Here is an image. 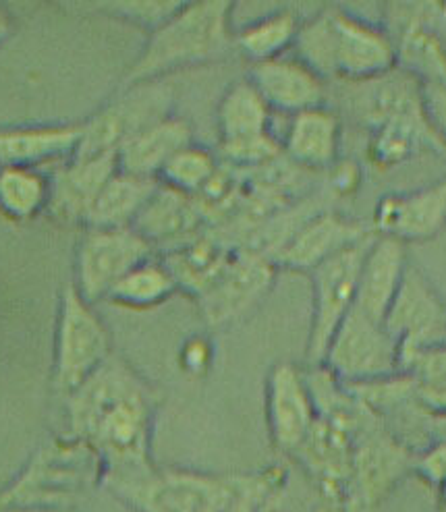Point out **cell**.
Returning a JSON list of instances; mask_svg holds the SVG:
<instances>
[{
	"mask_svg": "<svg viewBox=\"0 0 446 512\" xmlns=\"http://www.w3.org/2000/svg\"><path fill=\"white\" fill-rule=\"evenodd\" d=\"M154 415V390L115 353L67 396L69 436L96 454L104 483L154 467L150 459Z\"/></svg>",
	"mask_w": 446,
	"mask_h": 512,
	"instance_id": "1",
	"label": "cell"
},
{
	"mask_svg": "<svg viewBox=\"0 0 446 512\" xmlns=\"http://www.w3.org/2000/svg\"><path fill=\"white\" fill-rule=\"evenodd\" d=\"M235 3L195 0L148 34L144 48L129 65L121 88L162 81L166 75L227 61L235 52Z\"/></svg>",
	"mask_w": 446,
	"mask_h": 512,
	"instance_id": "2",
	"label": "cell"
},
{
	"mask_svg": "<svg viewBox=\"0 0 446 512\" xmlns=\"http://www.w3.org/2000/svg\"><path fill=\"white\" fill-rule=\"evenodd\" d=\"M293 54L328 83H359L397 67L395 46L382 25L341 5H326L301 23Z\"/></svg>",
	"mask_w": 446,
	"mask_h": 512,
	"instance_id": "3",
	"label": "cell"
},
{
	"mask_svg": "<svg viewBox=\"0 0 446 512\" xmlns=\"http://www.w3.org/2000/svg\"><path fill=\"white\" fill-rule=\"evenodd\" d=\"M113 357V336L83 301L73 284H65L59 299L52 349V386L65 398L86 384Z\"/></svg>",
	"mask_w": 446,
	"mask_h": 512,
	"instance_id": "4",
	"label": "cell"
},
{
	"mask_svg": "<svg viewBox=\"0 0 446 512\" xmlns=\"http://www.w3.org/2000/svg\"><path fill=\"white\" fill-rule=\"evenodd\" d=\"M106 486L139 512H227L235 494L229 479L156 467Z\"/></svg>",
	"mask_w": 446,
	"mask_h": 512,
	"instance_id": "5",
	"label": "cell"
},
{
	"mask_svg": "<svg viewBox=\"0 0 446 512\" xmlns=\"http://www.w3.org/2000/svg\"><path fill=\"white\" fill-rule=\"evenodd\" d=\"M169 115H173V92L162 81L121 88L81 123V141L75 156H119L125 141Z\"/></svg>",
	"mask_w": 446,
	"mask_h": 512,
	"instance_id": "6",
	"label": "cell"
},
{
	"mask_svg": "<svg viewBox=\"0 0 446 512\" xmlns=\"http://www.w3.org/2000/svg\"><path fill=\"white\" fill-rule=\"evenodd\" d=\"M156 258L154 247L133 229H83L73 260V289L96 305L135 266Z\"/></svg>",
	"mask_w": 446,
	"mask_h": 512,
	"instance_id": "7",
	"label": "cell"
},
{
	"mask_svg": "<svg viewBox=\"0 0 446 512\" xmlns=\"http://www.w3.org/2000/svg\"><path fill=\"white\" fill-rule=\"evenodd\" d=\"M322 365L345 386L376 382L399 374V347L378 322L359 309H351L334 332Z\"/></svg>",
	"mask_w": 446,
	"mask_h": 512,
	"instance_id": "8",
	"label": "cell"
},
{
	"mask_svg": "<svg viewBox=\"0 0 446 512\" xmlns=\"http://www.w3.org/2000/svg\"><path fill=\"white\" fill-rule=\"evenodd\" d=\"M374 235L332 255L330 260L322 262L310 272L314 301L308 347H305V357H308L310 367L322 365L334 332L339 330L349 311L355 307L361 262H364V255Z\"/></svg>",
	"mask_w": 446,
	"mask_h": 512,
	"instance_id": "9",
	"label": "cell"
},
{
	"mask_svg": "<svg viewBox=\"0 0 446 512\" xmlns=\"http://www.w3.org/2000/svg\"><path fill=\"white\" fill-rule=\"evenodd\" d=\"M278 268L268 255L235 249L206 291L195 299L210 328H225L256 309L272 291Z\"/></svg>",
	"mask_w": 446,
	"mask_h": 512,
	"instance_id": "10",
	"label": "cell"
},
{
	"mask_svg": "<svg viewBox=\"0 0 446 512\" xmlns=\"http://www.w3.org/2000/svg\"><path fill=\"white\" fill-rule=\"evenodd\" d=\"M88 475L102 477L100 461L86 444L67 436V440L54 442L36 454L25 473L5 494H0V506L42 508L44 498L54 502V498L67 490L71 492Z\"/></svg>",
	"mask_w": 446,
	"mask_h": 512,
	"instance_id": "11",
	"label": "cell"
},
{
	"mask_svg": "<svg viewBox=\"0 0 446 512\" xmlns=\"http://www.w3.org/2000/svg\"><path fill=\"white\" fill-rule=\"evenodd\" d=\"M384 328L397 340L399 369L409 357L446 345V305L413 266L407 268L401 289L388 307Z\"/></svg>",
	"mask_w": 446,
	"mask_h": 512,
	"instance_id": "12",
	"label": "cell"
},
{
	"mask_svg": "<svg viewBox=\"0 0 446 512\" xmlns=\"http://www.w3.org/2000/svg\"><path fill=\"white\" fill-rule=\"evenodd\" d=\"M266 425L274 450L297 454L318 423L308 374L291 361L274 363L266 376Z\"/></svg>",
	"mask_w": 446,
	"mask_h": 512,
	"instance_id": "13",
	"label": "cell"
},
{
	"mask_svg": "<svg viewBox=\"0 0 446 512\" xmlns=\"http://www.w3.org/2000/svg\"><path fill=\"white\" fill-rule=\"evenodd\" d=\"M374 235L372 224L349 218L332 208H324L305 218L285 245L272 255L278 270L310 274L316 266L368 237Z\"/></svg>",
	"mask_w": 446,
	"mask_h": 512,
	"instance_id": "14",
	"label": "cell"
},
{
	"mask_svg": "<svg viewBox=\"0 0 446 512\" xmlns=\"http://www.w3.org/2000/svg\"><path fill=\"white\" fill-rule=\"evenodd\" d=\"M382 27L395 46L397 67L422 85L446 81V46L426 17V3H386Z\"/></svg>",
	"mask_w": 446,
	"mask_h": 512,
	"instance_id": "15",
	"label": "cell"
},
{
	"mask_svg": "<svg viewBox=\"0 0 446 512\" xmlns=\"http://www.w3.org/2000/svg\"><path fill=\"white\" fill-rule=\"evenodd\" d=\"M446 226V177L415 189L386 193L378 199L372 216L376 235L401 243H422L440 235Z\"/></svg>",
	"mask_w": 446,
	"mask_h": 512,
	"instance_id": "16",
	"label": "cell"
},
{
	"mask_svg": "<svg viewBox=\"0 0 446 512\" xmlns=\"http://www.w3.org/2000/svg\"><path fill=\"white\" fill-rule=\"evenodd\" d=\"M245 77L264 98L272 115L278 112L293 117L297 112L324 106L330 100L328 81L293 52L249 65Z\"/></svg>",
	"mask_w": 446,
	"mask_h": 512,
	"instance_id": "17",
	"label": "cell"
},
{
	"mask_svg": "<svg viewBox=\"0 0 446 512\" xmlns=\"http://www.w3.org/2000/svg\"><path fill=\"white\" fill-rule=\"evenodd\" d=\"M117 170L119 156H75L57 166L50 175V202L46 214L54 222L83 229L94 199Z\"/></svg>",
	"mask_w": 446,
	"mask_h": 512,
	"instance_id": "18",
	"label": "cell"
},
{
	"mask_svg": "<svg viewBox=\"0 0 446 512\" xmlns=\"http://www.w3.org/2000/svg\"><path fill=\"white\" fill-rule=\"evenodd\" d=\"M343 117L330 104L297 112L281 139L283 158L310 175H324L341 156Z\"/></svg>",
	"mask_w": 446,
	"mask_h": 512,
	"instance_id": "19",
	"label": "cell"
},
{
	"mask_svg": "<svg viewBox=\"0 0 446 512\" xmlns=\"http://www.w3.org/2000/svg\"><path fill=\"white\" fill-rule=\"evenodd\" d=\"M81 141V123L0 127V166L42 170L69 162Z\"/></svg>",
	"mask_w": 446,
	"mask_h": 512,
	"instance_id": "20",
	"label": "cell"
},
{
	"mask_svg": "<svg viewBox=\"0 0 446 512\" xmlns=\"http://www.w3.org/2000/svg\"><path fill=\"white\" fill-rule=\"evenodd\" d=\"M131 229L142 235L156 253H166L206 231L208 224L195 197H187L158 183V189Z\"/></svg>",
	"mask_w": 446,
	"mask_h": 512,
	"instance_id": "21",
	"label": "cell"
},
{
	"mask_svg": "<svg viewBox=\"0 0 446 512\" xmlns=\"http://www.w3.org/2000/svg\"><path fill=\"white\" fill-rule=\"evenodd\" d=\"M407 245L393 239L374 235L359 270L355 309L378 322H384L388 307L397 297L409 268Z\"/></svg>",
	"mask_w": 446,
	"mask_h": 512,
	"instance_id": "22",
	"label": "cell"
},
{
	"mask_svg": "<svg viewBox=\"0 0 446 512\" xmlns=\"http://www.w3.org/2000/svg\"><path fill=\"white\" fill-rule=\"evenodd\" d=\"M191 141L193 129L189 121L173 112L125 141L119 150V170L158 181L162 166Z\"/></svg>",
	"mask_w": 446,
	"mask_h": 512,
	"instance_id": "23",
	"label": "cell"
},
{
	"mask_svg": "<svg viewBox=\"0 0 446 512\" xmlns=\"http://www.w3.org/2000/svg\"><path fill=\"white\" fill-rule=\"evenodd\" d=\"M156 189V179L117 170L94 199L83 229H131Z\"/></svg>",
	"mask_w": 446,
	"mask_h": 512,
	"instance_id": "24",
	"label": "cell"
},
{
	"mask_svg": "<svg viewBox=\"0 0 446 512\" xmlns=\"http://www.w3.org/2000/svg\"><path fill=\"white\" fill-rule=\"evenodd\" d=\"M272 110L247 77L233 81L216 106L218 144L272 133Z\"/></svg>",
	"mask_w": 446,
	"mask_h": 512,
	"instance_id": "25",
	"label": "cell"
},
{
	"mask_svg": "<svg viewBox=\"0 0 446 512\" xmlns=\"http://www.w3.org/2000/svg\"><path fill=\"white\" fill-rule=\"evenodd\" d=\"M303 19L291 7L276 9L235 30V52L249 65L278 59L293 52Z\"/></svg>",
	"mask_w": 446,
	"mask_h": 512,
	"instance_id": "26",
	"label": "cell"
},
{
	"mask_svg": "<svg viewBox=\"0 0 446 512\" xmlns=\"http://www.w3.org/2000/svg\"><path fill=\"white\" fill-rule=\"evenodd\" d=\"M177 291L175 276L166 268L160 255H156L127 272L110 289L106 301L129 311H150L164 305Z\"/></svg>",
	"mask_w": 446,
	"mask_h": 512,
	"instance_id": "27",
	"label": "cell"
},
{
	"mask_svg": "<svg viewBox=\"0 0 446 512\" xmlns=\"http://www.w3.org/2000/svg\"><path fill=\"white\" fill-rule=\"evenodd\" d=\"M50 175L36 168L0 166V216L9 222H32L46 214Z\"/></svg>",
	"mask_w": 446,
	"mask_h": 512,
	"instance_id": "28",
	"label": "cell"
},
{
	"mask_svg": "<svg viewBox=\"0 0 446 512\" xmlns=\"http://www.w3.org/2000/svg\"><path fill=\"white\" fill-rule=\"evenodd\" d=\"M220 168L216 152L200 144L181 148L169 162H166L158 175V183L166 189H173L187 197H198Z\"/></svg>",
	"mask_w": 446,
	"mask_h": 512,
	"instance_id": "29",
	"label": "cell"
},
{
	"mask_svg": "<svg viewBox=\"0 0 446 512\" xmlns=\"http://www.w3.org/2000/svg\"><path fill=\"white\" fill-rule=\"evenodd\" d=\"M181 5V0H113V3H94L92 7L152 34L166 19H171Z\"/></svg>",
	"mask_w": 446,
	"mask_h": 512,
	"instance_id": "30",
	"label": "cell"
},
{
	"mask_svg": "<svg viewBox=\"0 0 446 512\" xmlns=\"http://www.w3.org/2000/svg\"><path fill=\"white\" fill-rule=\"evenodd\" d=\"M364 183V170L353 158H339L324 173V189L332 199L355 195Z\"/></svg>",
	"mask_w": 446,
	"mask_h": 512,
	"instance_id": "31",
	"label": "cell"
},
{
	"mask_svg": "<svg viewBox=\"0 0 446 512\" xmlns=\"http://www.w3.org/2000/svg\"><path fill=\"white\" fill-rule=\"evenodd\" d=\"M212 361H214V343L204 334L189 336L179 349L181 372L191 378L206 376L210 372Z\"/></svg>",
	"mask_w": 446,
	"mask_h": 512,
	"instance_id": "32",
	"label": "cell"
},
{
	"mask_svg": "<svg viewBox=\"0 0 446 512\" xmlns=\"http://www.w3.org/2000/svg\"><path fill=\"white\" fill-rule=\"evenodd\" d=\"M413 471L420 473L432 486L442 488L446 483V440H434L413 454Z\"/></svg>",
	"mask_w": 446,
	"mask_h": 512,
	"instance_id": "33",
	"label": "cell"
},
{
	"mask_svg": "<svg viewBox=\"0 0 446 512\" xmlns=\"http://www.w3.org/2000/svg\"><path fill=\"white\" fill-rule=\"evenodd\" d=\"M426 115L446 146V81L444 83H426L422 85Z\"/></svg>",
	"mask_w": 446,
	"mask_h": 512,
	"instance_id": "34",
	"label": "cell"
},
{
	"mask_svg": "<svg viewBox=\"0 0 446 512\" xmlns=\"http://www.w3.org/2000/svg\"><path fill=\"white\" fill-rule=\"evenodd\" d=\"M415 396H417V403H420L430 415L446 417V376L436 380L417 382Z\"/></svg>",
	"mask_w": 446,
	"mask_h": 512,
	"instance_id": "35",
	"label": "cell"
},
{
	"mask_svg": "<svg viewBox=\"0 0 446 512\" xmlns=\"http://www.w3.org/2000/svg\"><path fill=\"white\" fill-rule=\"evenodd\" d=\"M426 17H428V23L432 25V30L440 38V42L446 46V3H440V0H428Z\"/></svg>",
	"mask_w": 446,
	"mask_h": 512,
	"instance_id": "36",
	"label": "cell"
},
{
	"mask_svg": "<svg viewBox=\"0 0 446 512\" xmlns=\"http://www.w3.org/2000/svg\"><path fill=\"white\" fill-rule=\"evenodd\" d=\"M13 32H15V19L3 5H0V48H3V44L13 36Z\"/></svg>",
	"mask_w": 446,
	"mask_h": 512,
	"instance_id": "37",
	"label": "cell"
},
{
	"mask_svg": "<svg viewBox=\"0 0 446 512\" xmlns=\"http://www.w3.org/2000/svg\"><path fill=\"white\" fill-rule=\"evenodd\" d=\"M430 434L434 440H446V417H434L430 421Z\"/></svg>",
	"mask_w": 446,
	"mask_h": 512,
	"instance_id": "38",
	"label": "cell"
},
{
	"mask_svg": "<svg viewBox=\"0 0 446 512\" xmlns=\"http://www.w3.org/2000/svg\"><path fill=\"white\" fill-rule=\"evenodd\" d=\"M0 512H61L52 508H0Z\"/></svg>",
	"mask_w": 446,
	"mask_h": 512,
	"instance_id": "39",
	"label": "cell"
}]
</instances>
